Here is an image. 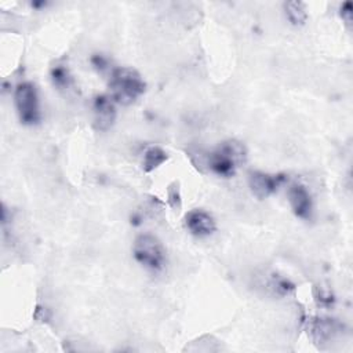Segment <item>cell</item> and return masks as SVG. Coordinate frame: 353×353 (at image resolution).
I'll use <instances>...</instances> for the list:
<instances>
[{
	"label": "cell",
	"instance_id": "obj_6",
	"mask_svg": "<svg viewBox=\"0 0 353 353\" xmlns=\"http://www.w3.org/2000/svg\"><path fill=\"white\" fill-rule=\"evenodd\" d=\"M287 197L294 214L301 219H310L313 201L309 190L302 183H292L287 190Z\"/></svg>",
	"mask_w": 353,
	"mask_h": 353
},
{
	"label": "cell",
	"instance_id": "obj_5",
	"mask_svg": "<svg viewBox=\"0 0 353 353\" xmlns=\"http://www.w3.org/2000/svg\"><path fill=\"white\" fill-rule=\"evenodd\" d=\"M285 181L287 176L284 174H268L262 171H252L248 174L250 189L259 200L273 194Z\"/></svg>",
	"mask_w": 353,
	"mask_h": 353
},
{
	"label": "cell",
	"instance_id": "obj_8",
	"mask_svg": "<svg viewBox=\"0 0 353 353\" xmlns=\"http://www.w3.org/2000/svg\"><path fill=\"white\" fill-rule=\"evenodd\" d=\"M185 225L188 230L197 237H207L216 229L215 219L204 210H192L185 215Z\"/></svg>",
	"mask_w": 353,
	"mask_h": 353
},
{
	"label": "cell",
	"instance_id": "obj_13",
	"mask_svg": "<svg viewBox=\"0 0 353 353\" xmlns=\"http://www.w3.org/2000/svg\"><path fill=\"white\" fill-rule=\"evenodd\" d=\"M352 11H353V6H352L350 1H346V3L342 4V7H341V17H342V19L345 21V23L347 26L352 25Z\"/></svg>",
	"mask_w": 353,
	"mask_h": 353
},
{
	"label": "cell",
	"instance_id": "obj_12",
	"mask_svg": "<svg viewBox=\"0 0 353 353\" xmlns=\"http://www.w3.org/2000/svg\"><path fill=\"white\" fill-rule=\"evenodd\" d=\"M51 80L59 90H66L72 84V76L65 65H55L51 69Z\"/></svg>",
	"mask_w": 353,
	"mask_h": 353
},
{
	"label": "cell",
	"instance_id": "obj_4",
	"mask_svg": "<svg viewBox=\"0 0 353 353\" xmlns=\"http://www.w3.org/2000/svg\"><path fill=\"white\" fill-rule=\"evenodd\" d=\"M15 106L21 123L32 125L40 120V108L39 97L34 84L25 81L17 85L15 88Z\"/></svg>",
	"mask_w": 353,
	"mask_h": 353
},
{
	"label": "cell",
	"instance_id": "obj_9",
	"mask_svg": "<svg viewBox=\"0 0 353 353\" xmlns=\"http://www.w3.org/2000/svg\"><path fill=\"white\" fill-rule=\"evenodd\" d=\"M309 331L316 342H327L338 332V324L328 319H316L312 321Z\"/></svg>",
	"mask_w": 353,
	"mask_h": 353
},
{
	"label": "cell",
	"instance_id": "obj_7",
	"mask_svg": "<svg viewBox=\"0 0 353 353\" xmlns=\"http://www.w3.org/2000/svg\"><path fill=\"white\" fill-rule=\"evenodd\" d=\"M94 127L97 131H108L116 120L114 101L110 95H98L94 99Z\"/></svg>",
	"mask_w": 353,
	"mask_h": 353
},
{
	"label": "cell",
	"instance_id": "obj_11",
	"mask_svg": "<svg viewBox=\"0 0 353 353\" xmlns=\"http://www.w3.org/2000/svg\"><path fill=\"white\" fill-rule=\"evenodd\" d=\"M284 10L288 21L292 25H303L307 15H306V8L302 1H287L284 3Z\"/></svg>",
	"mask_w": 353,
	"mask_h": 353
},
{
	"label": "cell",
	"instance_id": "obj_2",
	"mask_svg": "<svg viewBox=\"0 0 353 353\" xmlns=\"http://www.w3.org/2000/svg\"><path fill=\"white\" fill-rule=\"evenodd\" d=\"M110 97L120 105L134 103L146 90L141 74L132 68H116L109 79Z\"/></svg>",
	"mask_w": 353,
	"mask_h": 353
},
{
	"label": "cell",
	"instance_id": "obj_14",
	"mask_svg": "<svg viewBox=\"0 0 353 353\" xmlns=\"http://www.w3.org/2000/svg\"><path fill=\"white\" fill-rule=\"evenodd\" d=\"M91 62H92V65H94L95 68H98V69H101V70L105 69L106 65H108L106 58H103V55H99V54L94 55V57L91 58Z\"/></svg>",
	"mask_w": 353,
	"mask_h": 353
},
{
	"label": "cell",
	"instance_id": "obj_10",
	"mask_svg": "<svg viewBox=\"0 0 353 353\" xmlns=\"http://www.w3.org/2000/svg\"><path fill=\"white\" fill-rule=\"evenodd\" d=\"M167 159H168L167 152L163 150L160 146H149L143 153L142 170L145 172H150L157 167H160Z\"/></svg>",
	"mask_w": 353,
	"mask_h": 353
},
{
	"label": "cell",
	"instance_id": "obj_1",
	"mask_svg": "<svg viewBox=\"0 0 353 353\" xmlns=\"http://www.w3.org/2000/svg\"><path fill=\"white\" fill-rule=\"evenodd\" d=\"M247 160V149L237 139L221 142L214 150L207 153L205 165L216 175L229 178L233 176L239 167Z\"/></svg>",
	"mask_w": 353,
	"mask_h": 353
},
{
	"label": "cell",
	"instance_id": "obj_3",
	"mask_svg": "<svg viewBox=\"0 0 353 353\" xmlns=\"http://www.w3.org/2000/svg\"><path fill=\"white\" fill-rule=\"evenodd\" d=\"M134 258L142 266L159 272L165 263V250L161 241L149 233H142L137 236L132 247Z\"/></svg>",
	"mask_w": 353,
	"mask_h": 353
}]
</instances>
